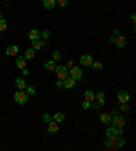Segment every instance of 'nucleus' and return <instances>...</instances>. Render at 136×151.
<instances>
[{
    "instance_id": "nucleus-1",
    "label": "nucleus",
    "mask_w": 136,
    "mask_h": 151,
    "mask_svg": "<svg viewBox=\"0 0 136 151\" xmlns=\"http://www.w3.org/2000/svg\"><path fill=\"white\" fill-rule=\"evenodd\" d=\"M14 100H15V102H17V104H19V105H23V104H26V102H27V100H29V95H27V93H25L23 90H18V91L14 94Z\"/></svg>"
},
{
    "instance_id": "nucleus-2",
    "label": "nucleus",
    "mask_w": 136,
    "mask_h": 151,
    "mask_svg": "<svg viewBox=\"0 0 136 151\" xmlns=\"http://www.w3.org/2000/svg\"><path fill=\"white\" fill-rule=\"evenodd\" d=\"M124 133L123 128H117V127H109L106 128V138H118Z\"/></svg>"
},
{
    "instance_id": "nucleus-3",
    "label": "nucleus",
    "mask_w": 136,
    "mask_h": 151,
    "mask_svg": "<svg viewBox=\"0 0 136 151\" xmlns=\"http://www.w3.org/2000/svg\"><path fill=\"white\" fill-rule=\"evenodd\" d=\"M68 76H71L75 80H79L83 76V71H82L81 67H71V69L68 71Z\"/></svg>"
},
{
    "instance_id": "nucleus-4",
    "label": "nucleus",
    "mask_w": 136,
    "mask_h": 151,
    "mask_svg": "<svg viewBox=\"0 0 136 151\" xmlns=\"http://www.w3.org/2000/svg\"><path fill=\"white\" fill-rule=\"evenodd\" d=\"M125 117L124 116H120V114H116V116H113L112 117V125L113 127H117V128H124V125H125Z\"/></svg>"
},
{
    "instance_id": "nucleus-5",
    "label": "nucleus",
    "mask_w": 136,
    "mask_h": 151,
    "mask_svg": "<svg viewBox=\"0 0 136 151\" xmlns=\"http://www.w3.org/2000/svg\"><path fill=\"white\" fill-rule=\"evenodd\" d=\"M55 72H56V76H57L59 79H61V80H64L68 76V68L65 65H56Z\"/></svg>"
},
{
    "instance_id": "nucleus-6",
    "label": "nucleus",
    "mask_w": 136,
    "mask_h": 151,
    "mask_svg": "<svg viewBox=\"0 0 136 151\" xmlns=\"http://www.w3.org/2000/svg\"><path fill=\"white\" fill-rule=\"evenodd\" d=\"M94 59L91 55H82L81 59H79V63H81V65H83V67H91V64H93Z\"/></svg>"
},
{
    "instance_id": "nucleus-7",
    "label": "nucleus",
    "mask_w": 136,
    "mask_h": 151,
    "mask_svg": "<svg viewBox=\"0 0 136 151\" xmlns=\"http://www.w3.org/2000/svg\"><path fill=\"white\" fill-rule=\"evenodd\" d=\"M131 98V95L127 91V90H118V93H117V100L120 104H123V102H128Z\"/></svg>"
},
{
    "instance_id": "nucleus-8",
    "label": "nucleus",
    "mask_w": 136,
    "mask_h": 151,
    "mask_svg": "<svg viewBox=\"0 0 136 151\" xmlns=\"http://www.w3.org/2000/svg\"><path fill=\"white\" fill-rule=\"evenodd\" d=\"M127 37L123 34H117V37H114V44L117 45L118 48H125L127 46Z\"/></svg>"
},
{
    "instance_id": "nucleus-9",
    "label": "nucleus",
    "mask_w": 136,
    "mask_h": 151,
    "mask_svg": "<svg viewBox=\"0 0 136 151\" xmlns=\"http://www.w3.org/2000/svg\"><path fill=\"white\" fill-rule=\"evenodd\" d=\"M18 52H19V49L17 45H10V46H7L6 55H8V56H17Z\"/></svg>"
},
{
    "instance_id": "nucleus-10",
    "label": "nucleus",
    "mask_w": 136,
    "mask_h": 151,
    "mask_svg": "<svg viewBox=\"0 0 136 151\" xmlns=\"http://www.w3.org/2000/svg\"><path fill=\"white\" fill-rule=\"evenodd\" d=\"M63 82H64V87H65V88H74L75 84H76V80L72 79L71 76H67Z\"/></svg>"
},
{
    "instance_id": "nucleus-11",
    "label": "nucleus",
    "mask_w": 136,
    "mask_h": 151,
    "mask_svg": "<svg viewBox=\"0 0 136 151\" xmlns=\"http://www.w3.org/2000/svg\"><path fill=\"white\" fill-rule=\"evenodd\" d=\"M57 131H59V125H57V123H56L55 120L49 121V123H48V132L53 135V133H56Z\"/></svg>"
},
{
    "instance_id": "nucleus-12",
    "label": "nucleus",
    "mask_w": 136,
    "mask_h": 151,
    "mask_svg": "<svg viewBox=\"0 0 136 151\" xmlns=\"http://www.w3.org/2000/svg\"><path fill=\"white\" fill-rule=\"evenodd\" d=\"M29 38H30V41H34V40H40L41 38V32L37 30V29H33L29 32Z\"/></svg>"
},
{
    "instance_id": "nucleus-13",
    "label": "nucleus",
    "mask_w": 136,
    "mask_h": 151,
    "mask_svg": "<svg viewBox=\"0 0 136 151\" xmlns=\"http://www.w3.org/2000/svg\"><path fill=\"white\" fill-rule=\"evenodd\" d=\"M94 98L98 101V104L101 106L105 105V93H104V91H98L97 94H94Z\"/></svg>"
},
{
    "instance_id": "nucleus-14",
    "label": "nucleus",
    "mask_w": 136,
    "mask_h": 151,
    "mask_svg": "<svg viewBox=\"0 0 136 151\" xmlns=\"http://www.w3.org/2000/svg\"><path fill=\"white\" fill-rule=\"evenodd\" d=\"M99 120H101V123L102 124H110L112 123V116L109 113H101L99 114Z\"/></svg>"
},
{
    "instance_id": "nucleus-15",
    "label": "nucleus",
    "mask_w": 136,
    "mask_h": 151,
    "mask_svg": "<svg viewBox=\"0 0 136 151\" xmlns=\"http://www.w3.org/2000/svg\"><path fill=\"white\" fill-rule=\"evenodd\" d=\"M15 63H17V67H18L19 69L26 68V59H25V56H18V57H17V60H15Z\"/></svg>"
},
{
    "instance_id": "nucleus-16",
    "label": "nucleus",
    "mask_w": 136,
    "mask_h": 151,
    "mask_svg": "<svg viewBox=\"0 0 136 151\" xmlns=\"http://www.w3.org/2000/svg\"><path fill=\"white\" fill-rule=\"evenodd\" d=\"M15 84H17L18 90H25L26 88V82L23 78H17V79H15Z\"/></svg>"
},
{
    "instance_id": "nucleus-17",
    "label": "nucleus",
    "mask_w": 136,
    "mask_h": 151,
    "mask_svg": "<svg viewBox=\"0 0 136 151\" xmlns=\"http://www.w3.org/2000/svg\"><path fill=\"white\" fill-rule=\"evenodd\" d=\"M44 7L48 8V10H53L56 6V0H42Z\"/></svg>"
},
{
    "instance_id": "nucleus-18",
    "label": "nucleus",
    "mask_w": 136,
    "mask_h": 151,
    "mask_svg": "<svg viewBox=\"0 0 136 151\" xmlns=\"http://www.w3.org/2000/svg\"><path fill=\"white\" fill-rule=\"evenodd\" d=\"M34 56H36V50L33 49V48L26 49V52H25V59L26 60H31V59H34Z\"/></svg>"
},
{
    "instance_id": "nucleus-19",
    "label": "nucleus",
    "mask_w": 136,
    "mask_h": 151,
    "mask_svg": "<svg viewBox=\"0 0 136 151\" xmlns=\"http://www.w3.org/2000/svg\"><path fill=\"white\" fill-rule=\"evenodd\" d=\"M56 68V64H55V60H49V61H46L45 63V69L46 71H49V72H53Z\"/></svg>"
},
{
    "instance_id": "nucleus-20",
    "label": "nucleus",
    "mask_w": 136,
    "mask_h": 151,
    "mask_svg": "<svg viewBox=\"0 0 136 151\" xmlns=\"http://www.w3.org/2000/svg\"><path fill=\"white\" fill-rule=\"evenodd\" d=\"M94 100H95V98H94L93 91H91V90H86V91H85V101H87V102H93Z\"/></svg>"
},
{
    "instance_id": "nucleus-21",
    "label": "nucleus",
    "mask_w": 136,
    "mask_h": 151,
    "mask_svg": "<svg viewBox=\"0 0 136 151\" xmlns=\"http://www.w3.org/2000/svg\"><path fill=\"white\" fill-rule=\"evenodd\" d=\"M53 120H55L56 123H63V121L65 120V116L63 113H60V112H57V113H55V116H53Z\"/></svg>"
},
{
    "instance_id": "nucleus-22",
    "label": "nucleus",
    "mask_w": 136,
    "mask_h": 151,
    "mask_svg": "<svg viewBox=\"0 0 136 151\" xmlns=\"http://www.w3.org/2000/svg\"><path fill=\"white\" fill-rule=\"evenodd\" d=\"M33 42V49L37 50V49H41V46L45 45V42H41L40 40H34V41H31Z\"/></svg>"
},
{
    "instance_id": "nucleus-23",
    "label": "nucleus",
    "mask_w": 136,
    "mask_h": 151,
    "mask_svg": "<svg viewBox=\"0 0 136 151\" xmlns=\"http://www.w3.org/2000/svg\"><path fill=\"white\" fill-rule=\"evenodd\" d=\"M125 146V139L121 138V136H118L116 139V147H124Z\"/></svg>"
},
{
    "instance_id": "nucleus-24",
    "label": "nucleus",
    "mask_w": 136,
    "mask_h": 151,
    "mask_svg": "<svg viewBox=\"0 0 136 151\" xmlns=\"http://www.w3.org/2000/svg\"><path fill=\"white\" fill-rule=\"evenodd\" d=\"M26 93H27V95L30 97V95H36V88L33 87V86H26Z\"/></svg>"
},
{
    "instance_id": "nucleus-25",
    "label": "nucleus",
    "mask_w": 136,
    "mask_h": 151,
    "mask_svg": "<svg viewBox=\"0 0 136 151\" xmlns=\"http://www.w3.org/2000/svg\"><path fill=\"white\" fill-rule=\"evenodd\" d=\"M7 30V20L6 19H0V32H6Z\"/></svg>"
},
{
    "instance_id": "nucleus-26",
    "label": "nucleus",
    "mask_w": 136,
    "mask_h": 151,
    "mask_svg": "<svg viewBox=\"0 0 136 151\" xmlns=\"http://www.w3.org/2000/svg\"><path fill=\"white\" fill-rule=\"evenodd\" d=\"M91 67H93L95 71H101V69H102V63H101V61H93Z\"/></svg>"
},
{
    "instance_id": "nucleus-27",
    "label": "nucleus",
    "mask_w": 136,
    "mask_h": 151,
    "mask_svg": "<svg viewBox=\"0 0 136 151\" xmlns=\"http://www.w3.org/2000/svg\"><path fill=\"white\" fill-rule=\"evenodd\" d=\"M61 59V53L59 52V50H56V52H53V55H52V60H55V61H57V60H60Z\"/></svg>"
},
{
    "instance_id": "nucleus-28",
    "label": "nucleus",
    "mask_w": 136,
    "mask_h": 151,
    "mask_svg": "<svg viewBox=\"0 0 136 151\" xmlns=\"http://www.w3.org/2000/svg\"><path fill=\"white\" fill-rule=\"evenodd\" d=\"M120 110H123V112H129L128 102H123V104H120Z\"/></svg>"
},
{
    "instance_id": "nucleus-29",
    "label": "nucleus",
    "mask_w": 136,
    "mask_h": 151,
    "mask_svg": "<svg viewBox=\"0 0 136 151\" xmlns=\"http://www.w3.org/2000/svg\"><path fill=\"white\" fill-rule=\"evenodd\" d=\"M68 0H56V4H59L60 7H67L68 6Z\"/></svg>"
},
{
    "instance_id": "nucleus-30",
    "label": "nucleus",
    "mask_w": 136,
    "mask_h": 151,
    "mask_svg": "<svg viewBox=\"0 0 136 151\" xmlns=\"http://www.w3.org/2000/svg\"><path fill=\"white\" fill-rule=\"evenodd\" d=\"M42 120H44V121H45V123H49V121H52V120H53V117H52L50 114L45 113V114H44V116H42Z\"/></svg>"
},
{
    "instance_id": "nucleus-31",
    "label": "nucleus",
    "mask_w": 136,
    "mask_h": 151,
    "mask_svg": "<svg viewBox=\"0 0 136 151\" xmlns=\"http://www.w3.org/2000/svg\"><path fill=\"white\" fill-rule=\"evenodd\" d=\"M41 37H44L45 40H48V38L50 37V32L49 30H44V32H41Z\"/></svg>"
},
{
    "instance_id": "nucleus-32",
    "label": "nucleus",
    "mask_w": 136,
    "mask_h": 151,
    "mask_svg": "<svg viewBox=\"0 0 136 151\" xmlns=\"http://www.w3.org/2000/svg\"><path fill=\"white\" fill-rule=\"evenodd\" d=\"M90 106H91V102H87V101H83V104H82V107H83V109H88Z\"/></svg>"
},
{
    "instance_id": "nucleus-33",
    "label": "nucleus",
    "mask_w": 136,
    "mask_h": 151,
    "mask_svg": "<svg viewBox=\"0 0 136 151\" xmlns=\"http://www.w3.org/2000/svg\"><path fill=\"white\" fill-rule=\"evenodd\" d=\"M56 86H57V87H59V88L64 87V82H63L61 79H59V80H57V82H56Z\"/></svg>"
},
{
    "instance_id": "nucleus-34",
    "label": "nucleus",
    "mask_w": 136,
    "mask_h": 151,
    "mask_svg": "<svg viewBox=\"0 0 136 151\" xmlns=\"http://www.w3.org/2000/svg\"><path fill=\"white\" fill-rule=\"evenodd\" d=\"M93 107L95 109V112H99V109H101L102 106H101L99 104H94V105H93Z\"/></svg>"
},
{
    "instance_id": "nucleus-35",
    "label": "nucleus",
    "mask_w": 136,
    "mask_h": 151,
    "mask_svg": "<svg viewBox=\"0 0 136 151\" xmlns=\"http://www.w3.org/2000/svg\"><path fill=\"white\" fill-rule=\"evenodd\" d=\"M67 68H71V67H74V61L72 60H68V63H67V65H65Z\"/></svg>"
},
{
    "instance_id": "nucleus-36",
    "label": "nucleus",
    "mask_w": 136,
    "mask_h": 151,
    "mask_svg": "<svg viewBox=\"0 0 136 151\" xmlns=\"http://www.w3.org/2000/svg\"><path fill=\"white\" fill-rule=\"evenodd\" d=\"M20 71H22V74H23V75H29V69L23 68V69H20Z\"/></svg>"
},
{
    "instance_id": "nucleus-37",
    "label": "nucleus",
    "mask_w": 136,
    "mask_h": 151,
    "mask_svg": "<svg viewBox=\"0 0 136 151\" xmlns=\"http://www.w3.org/2000/svg\"><path fill=\"white\" fill-rule=\"evenodd\" d=\"M131 20H132L133 23L136 22V15H135V14H132V15H131Z\"/></svg>"
},
{
    "instance_id": "nucleus-38",
    "label": "nucleus",
    "mask_w": 136,
    "mask_h": 151,
    "mask_svg": "<svg viewBox=\"0 0 136 151\" xmlns=\"http://www.w3.org/2000/svg\"><path fill=\"white\" fill-rule=\"evenodd\" d=\"M112 113H113V116L118 114V109H117V107H116V109H113V110H112Z\"/></svg>"
},
{
    "instance_id": "nucleus-39",
    "label": "nucleus",
    "mask_w": 136,
    "mask_h": 151,
    "mask_svg": "<svg viewBox=\"0 0 136 151\" xmlns=\"http://www.w3.org/2000/svg\"><path fill=\"white\" fill-rule=\"evenodd\" d=\"M117 33H120V29H114V32H113V34H114V36H117Z\"/></svg>"
},
{
    "instance_id": "nucleus-40",
    "label": "nucleus",
    "mask_w": 136,
    "mask_h": 151,
    "mask_svg": "<svg viewBox=\"0 0 136 151\" xmlns=\"http://www.w3.org/2000/svg\"><path fill=\"white\" fill-rule=\"evenodd\" d=\"M1 18H3V15H1V13H0V19H1Z\"/></svg>"
}]
</instances>
